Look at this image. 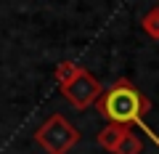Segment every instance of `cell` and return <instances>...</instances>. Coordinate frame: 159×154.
Wrapping results in <instances>:
<instances>
[{
  "label": "cell",
  "instance_id": "7a4b0ae2",
  "mask_svg": "<svg viewBox=\"0 0 159 154\" xmlns=\"http://www.w3.org/2000/svg\"><path fill=\"white\" fill-rule=\"evenodd\" d=\"M34 141L45 149L48 154H66L69 149L80 141V133H77V128H72L66 122V117L53 114V117H48V120L37 128Z\"/></svg>",
  "mask_w": 159,
  "mask_h": 154
},
{
  "label": "cell",
  "instance_id": "3957f363",
  "mask_svg": "<svg viewBox=\"0 0 159 154\" xmlns=\"http://www.w3.org/2000/svg\"><path fill=\"white\" fill-rule=\"evenodd\" d=\"M61 93L66 96V101L72 104L74 109H88L98 96H101V85H98V80L88 72V69H80L66 85H61Z\"/></svg>",
  "mask_w": 159,
  "mask_h": 154
},
{
  "label": "cell",
  "instance_id": "52a82bcc",
  "mask_svg": "<svg viewBox=\"0 0 159 154\" xmlns=\"http://www.w3.org/2000/svg\"><path fill=\"white\" fill-rule=\"evenodd\" d=\"M143 27L151 37H159V11H151L146 19H143Z\"/></svg>",
  "mask_w": 159,
  "mask_h": 154
},
{
  "label": "cell",
  "instance_id": "8992f818",
  "mask_svg": "<svg viewBox=\"0 0 159 154\" xmlns=\"http://www.w3.org/2000/svg\"><path fill=\"white\" fill-rule=\"evenodd\" d=\"M80 69H82V67H77V64H72V61L58 64V67H56V82H58V85H66L74 74L80 72Z\"/></svg>",
  "mask_w": 159,
  "mask_h": 154
},
{
  "label": "cell",
  "instance_id": "5b68a950",
  "mask_svg": "<svg viewBox=\"0 0 159 154\" xmlns=\"http://www.w3.org/2000/svg\"><path fill=\"white\" fill-rule=\"evenodd\" d=\"M141 149H143L141 138H138V136H133V133H127V136L117 143V149H114L111 154H141Z\"/></svg>",
  "mask_w": 159,
  "mask_h": 154
},
{
  "label": "cell",
  "instance_id": "6da1fadb",
  "mask_svg": "<svg viewBox=\"0 0 159 154\" xmlns=\"http://www.w3.org/2000/svg\"><path fill=\"white\" fill-rule=\"evenodd\" d=\"M148 109H151V101H148L146 96H141L127 80H117L111 88H109V93L98 96V112H101L109 122L125 125V128L127 125L143 128V130L154 138V143L159 146L157 133H154L151 128L146 125V120H143V114H146Z\"/></svg>",
  "mask_w": 159,
  "mask_h": 154
},
{
  "label": "cell",
  "instance_id": "277c9868",
  "mask_svg": "<svg viewBox=\"0 0 159 154\" xmlns=\"http://www.w3.org/2000/svg\"><path fill=\"white\" fill-rule=\"evenodd\" d=\"M127 133H130V130H127L125 125H114V122H111L109 128H103V130L98 133V143H101L106 152H114V149H117V143L122 141Z\"/></svg>",
  "mask_w": 159,
  "mask_h": 154
}]
</instances>
